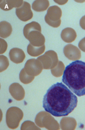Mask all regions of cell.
I'll return each instance as SVG.
<instances>
[{"label":"cell","instance_id":"obj_1","mask_svg":"<svg viewBox=\"0 0 85 130\" xmlns=\"http://www.w3.org/2000/svg\"><path fill=\"white\" fill-rule=\"evenodd\" d=\"M77 102V97L73 92L62 83H57L47 91L42 107L53 116H66L74 111Z\"/></svg>","mask_w":85,"mask_h":130},{"label":"cell","instance_id":"obj_2","mask_svg":"<svg viewBox=\"0 0 85 130\" xmlns=\"http://www.w3.org/2000/svg\"><path fill=\"white\" fill-rule=\"evenodd\" d=\"M62 81L76 95H85V62L78 60L67 65Z\"/></svg>","mask_w":85,"mask_h":130},{"label":"cell","instance_id":"obj_3","mask_svg":"<svg viewBox=\"0 0 85 130\" xmlns=\"http://www.w3.org/2000/svg\"><path fill=\"white\" fill-rule=\"evenodd\" d=\"M62 16L61 9L58 6L54 5L48 9L45 20L49 25L54 28H58L61 24Z\"/></svg>","mask_w":85,"mask_h":130},{"label":"cell","instance_id":"obj_4","mask_svg":"<svg viewBox=\"0 0 85 130\" xmlns=\"http://www.w3.org/2000/svg\"><path fill=\"white\" fill-rule=\"evenodd\" d=\"M42 64L43 68L45 70L53 69L58 64V55L53 50L47 51L44 55H41L37 59Z\"/></svg>","mask_w":85,"mask_h":130},{"label":"cell","instance_id":"obj_5","mask_svg":"<svg viewBox=\"0 0 85 130\" xmlns=\"http://www.w3.org/2000/svg\"><path fill=\"white\" fill-rule=\"evenodd\" d=\"M41 61L37 59H31L26 61L24 69L27 74L32 76H37L40 74L43 70Z\"/></svg>","mask_w":85,"mask_h":130},{"label":"cell","instance_id":"obj_6","mask_svg":"<svg viewBox=\"0 0 85 130\" xmlns=\"http://www.w3.org/2000/svg\"><path fill=\"white\" fill-rule=\"evenodd\" d=\"M16 14L18 18L23 22H27L33 17L30 4L24 1L23 4L21 7L16 8Z\"/></svg>","mask_w":85,"mask_h":130},{"label":"cell","instance_id":"obj_7","mask_svg":"<svg viewBox=\"0 0 85 130\" xmlns=\"http://www.w3.org/2000/svg\"><path fill=\"white\" fill-rule=\"evenodd\" d=\"M63 53L69 60L76 61L81 57L80 50L73 44H69L64 47Z\"/></svg>","mask_w":85,"mask_h":130},{"label":"cell","instance_id":"obj_8","mask_svg":"<svg viewBox=\"0 0 85 130\" xmlns=\"http://www.w3.org/2000/svg\"><path fill=\"white\" fill-rule=\"evenodd\" d=\"M27 39L32 45L35 47H40L45 45V38L39 31H33L29 32Z\"/></svg>","mask_w":85,"mask_h":130},{"label":"cell","instance_id":"obj_9","mask_svg":"<svg viewBox=\"0 0 85 130\" xmlns=\"http://www.w3.org/2000/svg\"><path fill=\"white\" fill-rule=\"evenodd\" d=\"M9 57L11 61L19 64L23 62L26 58V55L23 51L18 48H14L10 50Z\"/></svg>","mask_w":85,"mask_h":130},{"label":"cell","instance_id":"obj_10","mask_svg":"<svg viewBox=\"0 0 85 130\" xmlns=\"http://www.w3.org/2000/svg\"><path fill=\"white\" fill-rule=\"evenodd\" d=\"M77 33L73 28L67 27L64 29L61 32V36L62 40L67 43L74 42L77 38Z\"/></svg>","mask_w":85,"mask_h":130},{"label":"cell","instance_id":"obj_11","mask_svg":"<svg viewBox=\"0 0 85 130\" xmlns=\"http://www.w3.org/2000/svg\"><path fill=\"white\" fill-rule=\"evenodd\" d=\"M23 3V1H1L0 6L4 11H9L13 8H19Z\"/></svg>","mask_w":85,"mask_h":130},{"label":"cell","instance_id":"obj_12","mask_svg":"<svg viewBox=\"0 0 85 130\" xmlns=\"http://www.w3.org/2000/svg\"><path fill=\"white\" fill-rule=\"evenodd\" d=\"M12 28L10 23L6 21H3L0 23V36L3 38H6L12 34Z\"/></svg>","mask_w":85,"mask_h":130},{"label":"cell","instance_id":"obj_13","mask_svg":"<svg viewBox=\"0 0 85 130\" xmlns=\"http://www.w3.org/2000/svg\"><path fill=\"white\" fill-rule=\"evenodd\" d=\"M50 5L48 1H35L32 4V9L36 12H41L46 11Z\"/></svg>","mask_w":85,"mask_h":130},{"label":"cell","instance_id":"obj_14","mask_svg":"<svg viewBox=\"0 0 85 130\" xmlns=\"http://www.w3.org/2000/svg\"><path fill=\"white\" fill-rule=\"evenodd\" d=\"M33 31L41 32V27L39 23L36 22H32L25 26L23 29V34L25 38L27 39L29 32Z\"/></svg>","mask_w":85,"mask_h":130},{"label":"cell","instance_id":"obj_15","mask_svg":"<svg viewBox=\"0 0 85 130\" xmlns=\"http://www.w3.org/2000/svg\"><path fill=\"white\" fill-rule=\"evenodd\" d=\"M46 49L45 45L40 47H35L29 43L27 48V53L33 57H37L43 54Z\"/></svg>","mask_w":85,"mask_h":130},{"label":"cell","instance_id":"obj_16","mask_svg":"<svg viewBox=\"0 0 85 130\" xmlns=\"http://www.w3.org/2000/svg\"><path fill=\"white\" fill-rule=\"evenodd\" d=\"M65 69L64 63L62 61H59L58 64L54 68L51 70L52 74L56 77H61L63 74Z\"/></svg>","mask_w":85,"mask_h":130},{"label":"cell","instance_id":"obj_17","mask_svg":"<svg viewBox=\"0 0 85 130\" xmlns=\"http://www.w3.org/2000/svg\"><path fill=\"white\" fill-rule=\"evenodd\" d=\"M19 78L21 82L25 84H27L31 82L34 78V77L28 76L27 75V73L25 72L24 68L22 69L19 74Z\"/></svg>","mask_w":85,"mask_h":130},{"label":"cell","instance_id":"obj_18","mask_svg":"<svg viewBox=\"0 0 85 130\" xmlns=\"http://www.w3.org/2000/svg\"><path fill=\"white\" fill-rule=\"evenodd\" d=\"M0 66L1 72H2L8 68L9 66V61L7 57L4 55L0 56Z\"/></svg>","mask_w":85,"mask_h":130},{"label":"cell","instance_id":"obj_19","mask_svg":"<svg viewBox=\"0 0 85 130\" xmlns=\"http://www.w3.org/2000/svg\"><path fill=\"white\" fill-rule=\"evenodd\" d=\"M1 41V49H0V54H3L6 51L7 49V43L3 39H0Z\"/></svg>","mask_w":85,"mask_h":130},{"label":"cell","instance_id":"obj_20","mask_svg":"<svg viewBox=\"0 0 85 130\" xmlns=\"http://www.w3.org/2000/svg\"><path fill=\"white\" fill-rule=\"evenodd\" d=\"M78 47L82 51L85 52V37L82 39L79 42Z\"/></svg>","mask_w":85,"mask_h":130},{"label":"cell","instance_id":"obj_21","mask_svg":"<svg viewBox=\"0 0 85 130\" xmlns=\"http://www.w3.org/2000/svg\"><path fill=\"white\" fill-rule=\"evenodd\" d=\"M79 24L81 28L85 30V15L83 16L80 19Z\"/></svg>","mask_w":85,"mask_h":130},{"label":"cell","instance_id":"obj_22","mask_svg":"<svg viewBox=\"0 0 85 130\" xmlns=\"http://www.w3.org/2000/svg\"><path fill=\"white\" fill-rule=\"evenodd\" d=\"M54 2L60 5H64L68 2V1H54Z\"/></svg>","mask_w":85,"mask_h":130}]
</instances>
